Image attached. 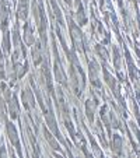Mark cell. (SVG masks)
<instances>
[{
    "label": "cell",
    "instance_id": "cell-1",
    "mask_svg": "<svg viewBox=\"0 0 140 158\" xmlns=\"http://www.w3.org/2000/svg\"><path fill=\"white\" fill-rule=\"evenodd\" d=\"M7 130H9V133H10V139H11V141H13V143H15V146H17V148H20V147H18V139H17V133H15V130H14V129H13L11 123H9V125H7Z\"/></svg>",
    "mask_w": 140,
    "mask_h": 158
}]
</instances>
